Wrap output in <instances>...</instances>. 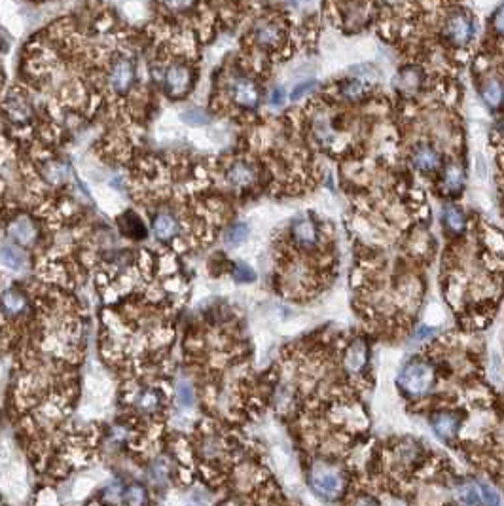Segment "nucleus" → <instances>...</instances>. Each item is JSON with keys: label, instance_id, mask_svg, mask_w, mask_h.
<instances>
[{"label": "nucleus", "instance_id": "nucleus-1", "mask_svg": "<svg viewBox=\"0 0 504 506\" xmlns=\"http://www.w3.org/2000/svg\"><path fill=\"white\" fill-rule=\"evenodd\" d=\"M400 383L412 394H423L432 383V368L425 362H412L402 372Z\"/></svg>", "mask_w": 504, "mask_h": 506}, {"label": "nucleus", "instance_id": "nucleus-2", "mask_svg": "<svg viewBox=\"0 0 504 506\" xmlns=\"http://www.w3.org/2000/svg\"><path fill=\"white\" fill-rule=\"evenodd\" d=\"M445 36L455 46H465L474 39V21L470 16L455 14L445 23Z\"/></svg>", "mask_w": 504, "mask_h": 506}, {"label": "nucleus", "instance_id": "nucleus-3", "mask_svg": "<svg viewBox=\"0 0 504 506\" xmlns=\"http://www.w3.org/2000/svg\"><path fill=\"white\" fill-rule=\"evenodd\" d=\"M165 85H167V92L173 97H180L184 93L190 89L191 85V70L186 65H173L167 70V76H165Z\"/></svg>", "mask_w": 504, "mask_h": 506}, {"label": "nucleus", "instance_id": "nucleus-4", "mask_svg": "<svg viewBox=\"0 0 504 506\" xmlns=\"http://www.w3.org/2000/svg\"><path fill=\"white\" fill-rule=\"evenodd\" d=\"M2 487L6 493L14 497H23L27 491V478H25V468L21 465L10 467L4 476H2Z\"/></svg>", "mask_w": 504, "mask_h": 506}, {"label": "nucleus", "instance_id": "nucleus-5", "mask_svg": "<svg viewBox=\"0 0 504 506\" xmlns=\"http://www.w3.org/2000/svg\"><path fill=\"white\" fill-rule=\"evenodd\" d=\"M133 80H135V69L129 61H118L112 67V72H110V84L114 87L116 92H127L131 85H133Z\"/></svg>", "mask_w": 504, "mask_h": 506}, {"label": "nucleus", "instance_id": "nucleus-6", "mask_svg": "<svg viewBox=\"0 0 504 506\" xmlns=\"http://www.w3.org/2000/svg\"><path fill=\"white\" fill-rule=\"evenodd\" d=\"M313 487L326 498H334L339 491V478L332 470H315L313 472Z\"/></svg>", "mask_w": 504, "mask_h": 506}, {"label": "nucleus", "instance_id": "nucleus-7", "mask_svg": "<svg viewBox=\"0 0 504 506\" xmlns=\"http://www.w3.org/2000/svg\"><path fill=\"white\" fill-rule=\"evenodd\" d=\"M258 99H260V93H258V87L254 82L251 80H237L233 84V101L241 107H256L258 105Z\"/></svg>", "mask_w": 504, "mask_h": 506}, {"label": "nucleus", "instance_id": "nucleus-8", "mask_svg": "<svg viewBox=\"0 0 504 506\" xmlns=\"http://www.w3.org/2000/svg\"><path fill=\"white\" fill-rule=\"evenodd\" d=\"M10 235L19 245H31V243H34V239H36V228L31 222V218L21 216V218H17L16 222L10 226Z\"/></svg>", "mask_w": 504, "mask_h": 506}, {"label": "nucleus", "instance_id": "nucleus-9", "mask_svg": "<svg viewBox=\"0 0 504 506\" xmlns=\"http://www.w3.org/2000/svg\"><path fill=\"white\" fill-rule=\"evenodd\" d=\"M228 180L233 186L246 188V186H251L252 182L256 180V171H254V167H251L249 163L239 161V163H235V165H231V167H229Z\"/></svg>", "mask_w": 504, "mask_h": 506}, {"label": "nucleus", "instance_id": "nucleus-10", "mask_svg": "<svg viewBox=\"0 0 504 506\" xmlns=\"http://www.w3.org/2000/svg\"><path fill=\"white\" fill-rule=\"evenodd\" d=\"M413 163L421 171H434L440 163V156L430 146H419L417 152L413 154Z\"/></svg>", "mask_w": 504, "mask_h": 506}, {"label": "nucleus", "instance_id": "nucleus-11", "mask_svg": "<svg viewBox=\"0 0 504 506\" xmlns=\"http://www.w3.org/2000/svg\"><path fill=\"white\" fill-rule=\"evenodd\" d=\"M0 262H2V266H6L8 269L19 271L25 266V254L16 245H2L0 246Z\"/></svg>", "mask_w": 504, "mask_h": 506}, {"label": "nucleus", "instance_id": "nucleus-12", "mask_svg": "<svg viewBox=\"0 0 504 506\" xmlns=\"http://www.w3.org/2000/svg\"><path fill=\"white\" fill-rule=\"evenodd\" d=\"M176 231H178V224H176L173 216L167 215V213L156 216V220H154V233L158 235V239L167 241V239L175 238Z\"/></svg>", "mask_w": 504, "mask_h": 506}, {"label": "nucleus", "instance_id": "nucleus-13", "mask_svg": "<svg viewBox=\"0 0 504 506\" xmlns=\"http://www.w3.org/2000/svg\"><path fill=\"white\" fill-rule=\"evenodd\" d=\"M256 40L260 42L262 46H279V42L283 40V31L277 25L264 23L256 29Z\"/></svg>", "mask_w": 504, "mask_h": 506}, {"label": "nucleus", "instance_id": "nucleus-14", "mask_svg": "<svg viewBox=\"0 0 504 506\" xmlns=\"http://www.w3.org/2000/svg\"><path fill=\"white\" fill-rule=\"evenodd\" d=\"M432 425H434V430L438 436L442 438V440H450V438L457 432L459 421L457 417H453V415L442 414L438 415V417H434Z\"/></svg>", "mask_w": 504, "mask_h": 506}, {"label": "nucleus", "instance_id": "nucleus-15", "mask_svg": "<svg viewBox=\"0 0 504 506\" xmlns=\"http://www.w3.org/2000/svg\"><path fill=\"white\" fill-rule=\"evenodd\" d=\"M294 238L298 239L300 243H304V245H311L315 243V239H317V231H315L313 224L309 222V220H298V222L294 224Z\"/></svg>", "mask_w": 504, "mask_h": 506}, {"label": "nucleus", "instance_id": "nucleus-16", "mask_svg": "<svg viewBox=\"0 0 504 506\" xmlns=\"http://www.w3.org/2000/svg\"><path fill=\"white\" fill-rule=\"evenodd\" d=\"M443 185H445V190L448 192H459L463 185H465V173L459 165H451L443 177Z\"/></svg>", "mask_w": 504, "mask_h": 506}, {"label": "nucleus", "instance_id": "nucleus-17", "mask_svg": "<svg viewBox=\"0 0 504 506\" xmlns=\"http://www.w3.org/2000/svg\"><path fill=\"white\" fill-rule=\"evenodd\" d=\"M2 306L6 307L10 313H19L25 307L23 294L17 291H4L2 292Z\"/></svg>", "mask_w": 504, "mask_h": 506}, {"label": "nucleus", "instance_id": "nucleus-18", "mask_svg": "<svg viewBox=\"0 0 504 506\" xmlns=\"http://www.w3.org/2000/svg\"><path fill=\"white\" fill-rule=\"evenodd\" d=\"M483 99L487 103L489 107L496 108L501 103H503V87H501V82L498 80H491L485 87H483Z\"/></svg>", "mask_w": 504, "mask_h": 506}, {"label": "nucleus", "instance_id": "nucleus-19", "mask_svg": "<svg viewBox=\"0 0 504 506\" xmlns=\"http://www.w3.org/2000/svg\"><path fill=\"white\" fill-rule=\"evenodd\" d=\"M364 361H366V351H364V346H362V344H355V346L351 347L349 355H347V359H345L347 368L349 370L362 368Z\"/></svg>", "mask_w": 504, "mask_h": 506}, {"label": "nucleus", "instance_id": "nucleus-20", "mask_svg": "<svg viewBox=\"0 0 504 506\" xmlns=\"http://www.w3.org/2000/svg\"><path fill=\"white\" fill-rule=\"evenodd\" d=\"M443 220H445V224H448L453 231H461L465 228V215H463V211L457 207L445 209Z\"/></svg>", "mask_w": 504, "mask_h": 506}, {"label": "nucleus", "instance_id": "nucleus-21", "mask_svg": "<svg viewBox=\"0 0 504 506\" xmlns=\"http://www.w3.org/2000/svg\"><path fill=\"white\" fill-rule=\"evenodd\" d=\"M249 235V230H246V226L244 224H235V226H231L226 233V243L231 246H237L243 243L244 239Z\"/></svg>", "mask_w": 504, "mask_h": 506}, {"label": "nucleus", "instance_id": "nucleus-22", "mask_svg": "<svg viewBox=\"0 0 504 506\" xmlns=\"http://www.w3.org/2000/svg\"><path fill=\"white\" fill-rule=\"evenodd\" d=\"M125 503L129 506H143L146 503V491L145 487H140V485H131L129 489L125 491Z\"/></svg>", "mask_w": 504, "mask_h": 506}, {"label": "nucleus", "instance_id": "nucleus-23", "mask_svg": "<svg viewBox=\"0 0 504 506\" xmlns=\"http://www.w3.org/2000/svg\"><path fill=\"white\" fill-rule=\"evenodd\" d=\"M90 391L95 399H105L108 394V383L101 377H92L90 379Z\"/></svg>", "mask_w": 504, "mask_h": 506}, {"label": "nucleus", "instance_id": "nucleus-24", "mask_svg": "<svg viewBox=\"0 0 504 506\" xmlns=\"http://www.w3.org/2000/svg\"><path fill=\"white\" fill-rule=\"evenodd\" d=\"M10 110H12V116L16 120H27L29 118V108L25 107V103L19 97L10 103Z\"/></svg>", "mask_w": 504, "mask_h": 506}, {"label": "nucleus", "instance_id": "nucleus-25", "mask_svg": "<svg viewBox=\"0 0 504 506\" xmlns=\"http://www.w3.org/2000/svg\"><path fill=\"white\" fill-rule=\"evenodd\" d=\"M92 487H93V480H90V478H80V480L74 483V497L76 498L85 497V495L92 491Z\"/></svg>", "mask_w": 504, "mask_h": 506}, {"label": "nucleus", "instance_id": "nucleus-26", "mask_svg": "<svg viewBox=\"0 0 504 506\" xmlns=\"http://www.w3.org/2000/svg\"><path fill=\"white\" fill-rule=\"evenodd\" d=\"M478 487H480V493L481 498H483V503L489 506H496L498 505V495H496L495 491L493 489H489L487 485H483V483H478Z\"/></svg>", "mask_w": 504, "mask_h": 506}, {"label": "nucleus", "instance_id": "nucleus-27", "mask_svg": "<svg viewBox=\"0 0 504 506\" xmlns=\"http://www.w3.org/2000/svg\"><path fill=\"white\" fill-rule=\"evenodd\" d=\"M39 506H57L54 493L52 491H42L39 497Z\"/></svg>", "mask_w": 504, "mask_h": 506}, {"label": "nucleus", "instance_id": "nucleus-28", "mask_svg": "<svg viewBox=\"0 0 504 506\" xmlns=\"http://www.w3.org/2000/svg\"><path fill=\"white\" fill-rule=\"evenodd\" d=\"M193 0H163V4L171 10H184L190 6Z\"/></svg>", "mask_w": 504, "mask_h": 506}, {"label": "nucleus", "instance_id": "nucleus-29", "mask_svg": "<svg viewBox=\"0 0 504 506\" xmlns=\"http://www.w3.org/2000/svg\"><path fill=\"white\" fill-rule=\"evenodd\" d=\"M235 277L239 279V281H252L254 279V273H252V269H249L246 266H237V273Z\"/></svg>", "mask_w": 504, "mask_h": 506}, {"label": "nucleus", "instance_id": "nucleus-30", "mask_svg": "<svg viewBox=\"0 0 504 506\" xmlns=\"http://www.w3.org/2000/svg\"><path fill=\"white\" fill-rule=\"evenodd\" d=\"M178 394H180V402L182 404H191V399H193V392L188 385H180L178 387Z\"/></svg>", "mask_w": 504, "mask_h": 506}, {"label": "nucleus", "instance_id": "nucleus-31", "mask_svg": "<svg viewBox=\"0 0 504 506\" xmlns=\"http://www.w3.org/2000/svg\"><path fill=\"white\" fill-rule=\"evenodd\" d=\"M186 120H190L191 123H205L207 116L203 112H199V110H193V112H188V114H184Z\"/></svg>", "mask_w": 504, "mask_h": 506}, {"label": "nucleus", "instance_id": "nucleus-32", "mask_svg": "<svg viewBox=\"0 0 504 506\" xmlns=\"http://www.w3.org/2000/svg\"><path fill=\"white\" fill-rule=\"evenodd\" d=\"M313 85H315V82H311V84H304V85H300V87H296V89H294V93H292V99H294V101L302 99V97H304V95L307 93V89H311Z\"/></svg>", "mask_w": 504, "mask_h": 506}, {"label": "nucleus", "instance_id": "nucleus-33", "mask_svg": "<svg viewBox=\"0 0 504 506\" xmlns=\"http://www.w3.org/2000/svg\"><path fill=\"white\" fill-rule=\"evenodd\" d=\"M443 319V313L438 309V307H432V311H428V322L430 324H438V322H442Z\"/></svg>", "mask_w": 504, "mask_h": 506}, {"label": "nucleus", "instance_id": "nucleus-34", "mask_svg": "<svg viewBox=\"0 0 504 506\" xmlns=\"http://www.w3.org/2000/svg\"><path fill=\"white\" fill-rule=\"evenodd\" d=\"M10 455H12V452H10V445L6 444V442H0V463L8 461Z\"/></svg>", "mask_w": 504, "mask_h": 506}, {"label": "nucleus", "instance_id": "nucleus-35", "mask_svg": "<svg viewBox=\"0 0 504 506\" xmlns=\"http://www.w3.org/2000/svg\"><path fill=\"white\" fill-rule=\"evenodd\" d=\"M271 103H273V105H277V103H279V105H283L284 103L283 89H277V92L273 93V99H271Z\"/></svg>", "mask_w": 504, "mask_h": 506}, {"label": "nucleus", "instance_id": "nucleus-36", "mask_svg": "<svg viewBox=\"0 0 504 506\" xmlns=\"http://www.w3.org/2000/svg\"><path fill=\"white\" fill-rule=\"evenodd\" d=\"M357 506H375V505L372 503V500H370V498H362V500L357 503Z\"/></svg>", "mask_w": 504, "mask_h": 506}]
</instances>
